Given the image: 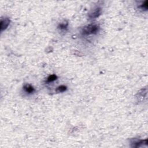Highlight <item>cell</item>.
<instances>
[{
    "label": "cell",
    "instance_id": "6da1fadb",
    "mask_svg": "<svg viewBox=\"0 0 148 148\" xmlns=\"http://www.w3.org/2000/svg\"><path fill=\"white\" fill-rule=\"evenodd\" d=\"M100 29V27L95 24L86 25L82 29V34L84 35L96 34Z\"/></svg>",
    "mask_w": 148,
    "mask_h": 148
},
{
    "label": "cell",
    "instance_id": "7a4b0ae2",
    "mask_svg": "<svg viewBox=\"0 0 148 148\" xmlns=\"http://www.w3.org/2000/svg\"><path fill=\"white\" fill-rule=\"evenodd\" d=\"M101 13V8L99 7L96 8L89 13L88 16L90 19H95L98 17Z\"/></svg>",
    "mask_w": 148,
    "mask_h": 148
},
{
    "label": "cell",
    "instance_id": "3957f363",
    "mask_svg": "<svg viewBox=\"0 0 148 148\" xmlns=\"http://www.w3.org/2000/svg\"><path fill=\"white\" fill-rule=\"evenodd\" d=\"M10 22H11V21H10L9 18L6 17L4 19H2L1 20V31H3L7 29L10 24Z\"/></svg>",
    "mask_w": 148,
    "mask_h": 148
},
{
    "label": "cell",
    "instance_id": "277c9868",
    "mask_svg": "<svg viewBox=\"0 0 148 148\" xmlns=\"http://www.w3.org/2000/svg\"><path fill=\"white\" fill-rule=\"evenodd\" d=\"M23 89H24V90L25 92L28 94L33 93L35 91L34 87L33 86H31V84H25L24 87H23Z\"/></svg>",
    "mask_w": 148,
    "mask_h": 148
},
{
    "label": "cell",
    "instance_id": "5b68a950",
    "mask_svg": "<svg viewBox=\"0 0 148 148\" xmlns=\"http://www.w3.org/2000/svg\"><path fill=\"white\" fill-rule=\"evenodd\" d=\"M145 143V145H147V140H142V141H139L137 142H134L132 143V147H138L141 146V145H143Z\"/></svg>",
    "mask_w": 148,
    "mask_h": 148
},
{
    "label": "cell",
    "instance_id": "8992f818",
    "mask_svg": "<svg viewBox=\"0 0 148 148\" xmlns=\"http://www.w3.org/2000/svg\"><path fill=\"white\" fill-rule=\"evenodd\" d=\"M68 23L67 22L62 23H61V24H59L58 26V28L61 29V30L62 31H64L66 30V29H67V27H68Z\"/></svg>",
    "mask_w": 148,
    "mask_h": 148
},
{
    "label": "cell",
    "instance_id": "52a82bcc",
    "mask_svg": "<svg viewBox=\"0 0 148 148\" xmlns=\"http://www.w3.org/2000/svg\"><path fill=\"white\" fill-rule=\"evenodd\" d=\"M67 89V86H64V85H61L57 87L56 92L57 93H63V92H66Z\"/></svg>",
    "mask_w": 148,
    "mask_h": 148
},
{
    "label": "cell",
    "instance_id": "ba28073f",
    "mask_svg": "<svg viewBox=\"0 0 148 148\" xmlns=\"http://www.w3.org/2000/svg\"><path fill=\"white\" fill-rule=\"evenodd\" d=\"M57 79V76L56 75H52L49 76L47 79V82H52L54 80H56Z\"/></svg>",
    "mask_w": 148,
    "mask_h": 148
},
{
    "label": "cell",
    "instance_id": "9c48e42d",
    "mask_svg": "<svg viewBox=\"0 0 148 148\" xmlns=\"http://www.w3.org/2000/svg\"><path fill=\"white\" fill-rule=\"evenodd\" d=\"M141 8L144 10V11H147V7H148V4H147V1H146L144 2V3L140 6Z\"/></svg>",
    "mask_w": 148,
    "mask_h": 148
}]
</instances>
